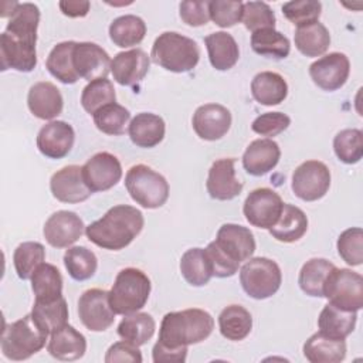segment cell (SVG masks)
Listing matches in <instances>:
<instances>
[{
  "label": "cell",
  "mask_w": 363,
  "mask_h": 363,
  "mask_svg": "<svg viewBox=\"0 0 363 363\" xmlns=\"http://www.w3.org/2000/svg\"><path fill=\"white\" fill-rule=\"evenodd\" d=\"M40 9L34 3H18L0 35L1 69L30 72L37 65V28Z\"/></svg>",
  "instance_id": "1"
},
{
  "label": "cell",
  "mask_w": 363,
  "mask_h": 363,
  "mask_svg": "<svg viewBox=\"0 0 363 363\" xmlns=\"http://www.w3.org/2000/svg\"><path fill=\"white\" fill-rule=\"evenodd\" d=\"M143 214L133 206L118 204L111 207L99 220L85 227V234L95 245L119 251L128 247L142 231Z\"/></svg>",
  "instance_id": "2"
},
{
  "label": "cell",
  "mask_w": 363,
  "mask_h": 363,
  "mask_svg": "<svg viewBox=\"0 0 363 363\" xmlns=\"http://www.w3.org/2000/svg\"><path fill=\"white\" fill-rule=\"evenodd\" d=\"M214 329L213 316L199 308L169 312L163 316L159 330V343L167 349L187 347L207 339Z\"/></svg>",
  "instance_id": "3"
},
{
  "label": "cell",
  "mask_w": 363,
  "mask_h": 363,
  "mask_svg": "<svg viewBox=\"0 0 363 363\" xmlns=\"http://www.w3.org/2000/svg\"><path fill=\"white\" fill-rule=\"evenodd\" d=\"M150 57L162 68L180 74L191 71L197 65L200 50L193 38L176 31H164L155 40Z\"/></svg>",
  "instance_id": "4"
},
{
  "label": "cell",
  "mask_w": 363,
  "mask_h": 363,
  "mask_svg": "<svg viewBox=\"0 0 363 363\" xmlns=\"http://www.w3.org/2000/svg\"><path fill=\"white\" fill-rule=\"evenodd\" d=\"M149 277L138 268H123L118 272L109 291V305L116 315H129L140 311L150 295Z\"/></svg>",
  "instance_id": "5"
},
{
  "label": "cell",
  "mask_w": 363,
  "mask_h": 363,
  "mask_svg": "<svg viewBox=\"0 0 363 363\" xmlns=\"http://www.w3.org/2000/svg\"><path fill=\"white\" fill-rule=\"evenodd\" d=\"M45 332L30 315L7 325L1 335V352L10 360H26L45 346Z\"/></svg>",
  "instance_id": "6"
},
{
  "label": "cell",
  "mask_w": 363,
  "mask_h": 363,
  "mask_svg": "<svg viewBox=\"0 0 363 363\" xmlns=\"http://www.w3.org/2000/svg\"><path fill=\"white\" fill-rule=\"evenodd\" d=\"M125 187L132 200L145 208H159L169 199L167 180L146 164H135L128 170Z\"/></svg>",
  "instance_id": "7"
},
{
  "label": "cell",
  "mask_w": 363,
  "mask_h": 363,
  "mask_svg": "<svg viewBox=\"0 0 363 363\" xmlns=\"http://www.w3.org/2000/svg\"><path fill=\"white\" fill-rule=\"evenodd\" d=\"M240 282L248 296L267 299L277 294L281 286V268L275 261L265 257L250 258L240 269Z\"/></svg>",
  "instance_id": "8"
},
{
  "label": "cell",
  "mask_w": 363,
  "mask_h": 363,
  "mask_svg": "<svg viewBox=\"0 0 363 363\" xmlns=\"http://www.w3.org/2000/svg\"><path fill=\"white\" fill-rule=\"evenodd\" d=\"M323 296L340 309L357 312L363 306L362 275L347 268L335 267L323 284Z\"/></svg>",
  "instance_id": "9"
},
{
  "label": "cell",
  "mask_w": 363,
  "mask_h": 363,
  "mask_svg": "<svg viewBox=\"0 0 363 363\" xmlns=\"http://www.w3.org/2000/svg\"><path fill=\"white\" fill-rule=\"evenodd\" d=\"M330 187V170L319 160L301 163L292 174V191L303 201L322 199Z\"/></svg>",
  "instance_id": "10"
},
{
  "label": "cell",
  "mask_w": 363,
  "mask_h": 363,
  "mask_svg": "<svg viewBox=\"0 0 363 363\" xmlns=\"http://www.w3.org/2000/svg\"><path fill=\"white\" fill-rule=\"evenodd\" d=\"M282 206L284 201L275 190L259 187L247 196L242 211L251 225L269 230L279 218Z\"/></svg>",
  "instance_id": "11"
},
{
  "label": "cell",
  "mask_w": 363,
  "mask_h": 363,
  "mask_svg": "<svg viewBox=\"0 0 363 363\" xmlns=\"http://www.w3.org/2000/svg\"><path fill=\"white\" fill-rule=\"evenodd\" d=\"M115 315L109 305V292L105 289H88L78 299V316L88 330H106L113 323Z\"/></svg>",
  "instance_id": "12"
},
{
  "label": "cell",
  "mask_w": 363,
  "mask_h": 363,
  "mask_svg": "<svg viewBox=\"0 0 363 363\" xmlns=\"http://www.w3.org/2000/svg\"><path fill=\"white\" fill-rule=\"evenodd\" d=\"M82 177L92 193L109 190L122 177L121 162L109 152L95 153L82 166Z\"/></svg>",
  "instance_id": "13"
},
{
  "label": "cell",
  "mask_w": 363,
  "mask_h": 363,
  "mask_svg": "<svg viewBox=\"0 0 363 363\" xmlns=\"http://www.w3.org/2000/svg\"><path fill=\"white\" fill-rule=\"evenodd\" d=\"M350 72L349 58L343 52H330L309 67V75L315 85L323 91H336L342 88Z\"/></svg>",
  "instance_id": "14"
},
{
  "label": "cell",
  "mask_w": 363,
  "mask_h": 363,
  "mask_svg": "<svg viewBox=\"0 0 363 363\" xmlns=\"http://www.w3.org/2000/svg\"><path fill=\"white\" fill-rule=\"evenodd\" d=\"M214 244L228 259L237 264L250 259L255 251V240L250 228L233 223L218 228Z\"/></svg>",
  "instance_id": "15"
},
{
  "label": "cell",
  "mask_w": 363,
  "mask_h": 363,
  "mask_svg": "<svg viewBox=\"0 0 363 363\" xmlns=\"http://www.w3.org/2000/svg\"><path fill=\"white\" fill-rule=\"evenodd\" d=\"M84 221L74 211L60 210L48 217L43 234L54 248H65L74 244L84 233Z\"/></svg>",
  "instance_id": "16"
},
{
  "label": "cell",
  "mask_w": 363,
  "mask_h": 363,
  "mask_svg": "<svg viewBox=\"0 0 363 363\" xmlns=\"http://www.w3.org/2000/svg\"><path fill=\"white\" fill-rule=\"evenodd\" d=\"M231 112L220 104H204L193 115L191 125L200 139L218 140L231 126Z\"/></svg>",
  "instance_id": "17"
},
{
  "label": "cell",
  "mask_w": 363,
  "mask_h": 363,
  "mask_svg": "<svg viewBox=\"0 0 363 363\" xmlns=\"http://www.w3.org/2000/svg\"><path fill=\"white\" fill-rule=\"evenodd\" d=\"M235 159L223 157L216 160L207 176L206 187L207 193L214 200H233L240 196L242 190V183L235 176Z\"/></svg>",
  "instance_id": "18"
},
{
  "label": "cell",
  "mask_w": 363,
  "mask_h": 363,
  "mask_svg": "<svg viewBox=\"0 0 363 363\" xmlns=\"http://www.w3.org/2000/svg\"><path fill=\"white\" fill-rule=\"evenodd\" d=\"M52 196L62 203L85 201L92 191L84 182L82 166L69 164L57 170L50 180Z\"/></svg>",
  "instance_id": "19"
},
{
  "label": "cell",
  "mask_w": 363,
  "mask_h": 363,
  "mask_svg": "<svg viewBox=\"0 0 363 363\" xmlns=\"http://www.w3.org/2000/svg\"><path fill=\"white\" fill-rule=\"evenodd\" d=\"M75 142L72 126L64 121H51L45 123L37 135V147L45 157H65Z\"/></svg>",
  "instance_id": "20"
},
{
  "label": "cell",
  "mask_w": 363,
  "mask_h": 363,
  "mask_svg": "<svg viewBox=\"0 0 363 363\" xmlns=\"http://www.w3.org/2000/svg\"><path fill=\"white\" fill-rule=\"evenodd\" d=\"M74 68L79 78L94 81L106 78L111 71L108 52L95 43H77L74 48Z\"/></svg>",
  "instance_id": "21"
},
{
  "label": "cell",
  "mask_w": 363,
  "mask_h": 363,
  "mask_svg": "<svg viewBox=\"0 0 363 363\" xmlns=\"http://www.w3.org/2000/svg\"><path fill=\"white\" fill-rule=\"evenodd\" d=\"M149 65V55L140 48H133L129 51L118 52L113 57L111 61V72L118 84L130 86L139 84L146 77Z\"/></svg>",
  "instance_id": "22"
},
{
  "label": "cell",
  "mask_w": 363,
  "mask_h": 363,
  "mask_svg": "<svg viewBox=\"0 0 363 363\" xmlns=\"http://www.w3.org/2000/svg\"><path fill=\"white\" fill-rule=\"evenodd\" d=\"M27 105L35 118L50 121L62 112L64 99L60 89L54 84L48 81H40L30 88L27 95Z\"/></svg>",
  "instance_id": "23"
},
{
  "label": "cell",
  "mask_w": 363,
  "mask_h": 363,
  "mask_svg": "<svg viewBox=\"0 0 363 363\" xmlns=\"http://www.w3.org/2000/svg\"><path fill=\"white\" fill-rule=\"evenodd\" d=\"M279 157L281 149L275 140L255 139L242 155V166L251 176H264L278 164Z\"/></svg>",
  "instance_id": "24"
},
{
  "label": "cell",
  "mask_w": 363,
  "mask_h": 363,
  "mask_svg": "<svg viewBox=\"0 0 363 363\" xmlns=\"http://www.w3.org/2000/svg\"><path fill=\"white\" fill-rule=\"evenodd\" d=\"M48 353L64 362L81 359L86 352V339L71 325H65L51 333L47 345Z\"/></svg>",
  "instance_id": "25"
},
{
  "label": "cell",
  "mask_w": 363,
  "mask_h": 363,
  "mask_svg": "<svg viewBox=\"0 0 363 363\" xmlns=\"http://www.w3.org/2000/svg\"><path fill=\"white\" fill-rule=\"evenodd\" d=\"M166 132V125L162 116L152 112L138 113L129 123L128 133L133 145L138 147H155L157 146Z\"/></svg>",
  "instance_id": "26"
},
{
  "label": "cell",
  "mask_w": 363,
  "mask_h": 363,
  "mask_svg": "<svg viewBox=\"0 0 363 363\" xmlns=\"http://www.w3.org/2000/svg\"><path fill=\"white\" fill-rule=\"evenodd\" d=\"M208 60L213 68L218 71H227L233 68L238 58L240 50L234 37L225 31H216L204 38Z\"/></svg>",
  "instance_id": "27"
},
{
  "label": "cell",
  "mask_w": 363,
  "mask_h": 363,
  "mask_svg": "<svg viewBox=\"0 0 363 363\" xmlns=\"http://www.w3.org/2000/svg\"><path fill=\"white\" fill-rule=\"evenodd\" d=\"M303 356L311 363H339L346 357L345 339H333L320 332L303 343Z\"/></svg>",
  "instance_id": "28"
},
{
  "label": "cell",
  "mask_w": 363,
  "mask_h": 363,
  "mask_svg": "<svg viewBox=\"0 0 363 363\" xmlns=\"http://www.w3.org/2000/svg\"><path fill=\"white\" fill-rule=\"evenodd\" d=\"M308 230V217L296 206L284 203L277 223L269 228V234L281 242H295L301 240Z\"/></svg>",
  "instance_id": "29"
},
{
  "label": "cell",
  "mask_w": 363,
  "mask_h": 363,
  "mask_svg": "<svg viewBox=\"0 0 363 363\" xmlns=\"http://www.w3.org/2000/svg\"><path fill=\"white\" fill-rule=\"evenodd\" d=\"M251 94L261 105H279L288 95V84L278 72L262 71L252 78Z\"/></svg>",
  "instance_id": "30"
},
{
  "label": "cell",
  "mask_w": 363,
  "mask_h": 363,
  "mask_svg": "<svg viewBox=\"0 0 363 363\" xmlns=\"http://www.w3.org/2000/svg\"><path fill=\"white\" fill-rule=\"evenodd\" d=\"M357 315L354 311H345L332 303L323 306L318 318L319 332L333 337V339H346L356 326Z\"/></svg>",
  "instance_id": "31"
},
{
  "label": "cell",
  "mask_w": 363,
  "mask_h": 363,
  "mask_svg": "<svg viewBox=\"0 0 363 363\" xmlns=\"http://www.w3.org/2000/svg\"><path fill=\"white\" fill-rule=\"evenodd\" d=\"M294 40L296 50L306 57H319L325 54L330 45V34L319 21L298 26Z\"/></svg>",
  "instance_id": "32"
},
{
  "label": "cell",
  "mask_w": 363,
  "mask_h": 363,
  "mask_svg": "<svg viewBox=\"0 0 363 363\" xmlns=\"http://www.w3.org/2000/svg\"><path fill=\"white\" fill-rule=\"evenodd\" d=\"M75 41H62L50 51L45 67L48 72L62 84H75L79 77L74 68Z\"/></svg>",
  "instance_id": "33"
},
{
  "label": "cell",
  "mask_w": 363,
  "mask_h": 363,
  "mask_svg": "<svg viewBox=\"0 0 363 363\" xmlns=\"http://www.w3.org/2000/svg\"><path fill=\"white\" fill-rule=\"evenodd\" d=\"M31 288L38 302H51L62 296V277L52 264L43 262L31 275Z\"/></svg>",
  "instance_id": "34"
},
{
  "label": "cell",
  "mask_w": 363,
  "mask_h": 363,
  "mask_svg": "<svg viewBox=\"0 0 363 363\" xmlns=\"http://www.w3.org/2000/svg\"><path fill=\"white\" fill-rule=\"evenodd\" d=\"M220 333L228 340H242L252 329V316L241 305H228L218 315Z\"/></svg>",
  "instance_id": "35"
},
{
  "label": "cell",
  "mask_w": 363,
  "mask_h": 363,
  "mask_svg": "<svg viewBox=\"0 0 363 363\" xmlns=\"http://www.w3.org/2000/svg\"><path fill=\"white\" fill-rule=\"evenodd\" d=\"M156 322L146 312H133L125 315L118 325V335L122 340L139 347L145 345L155 333Z\"/></svg>",
  "instance_id": "36"
},
{
  "label": "cell",
  "mask_w": 363,
  "mask_h": 363,
  "mask_svg": "<svg viewBox=\"0 0 363 363\" xmlns=\"http://www.w3.org/2000/svg\"><path fill=\"white\" fill-rule=\"evenodd\" d=\"M146 34L145 21L133 14H125L116 17L109 26V37L111 41L121 47L128 48L142 43Z\"/></svg>",
  "instance_id": "37"
},
{
  "label": "cell",
  "mask_w": 363,
  "mask_h": 363,
  "mask_svg": "<svg viewBox=\"0 0 363 363\" xmlns=\"http://www.w3.org/2000/svg\"><path fill=\"white\" fill-rule=\"evenodd\" d=\"M333 268L335 265L325 258H311L302 265L299 271V288L309 296L322 298L323 284Z\"/></svg>",
  "instance_id": "38"
},
{
  "label": "cell",
  "mask_w": 363,
  "mask_h": 363,
  "mask_svg": "<svg viewBox=\"0 0 363 363\" xmlns=\"http://www.w3.org/2000/svg\"><path fill=\"white\" fill-rule=\"evenodd\" d=\"M180 272L193 286L208 284L213 277L211 265L203 248H190L180 258Z\"/></svg>",
  "instance_id": "39"
},
{
  "label": "cell",
  "mask_w": 363,
  "mask_h": 363,
  "mask_svg": "<svg viewBox=\"0 0 363 363\" xmlns=\"http://www.w3.org/2000/svg\"><path fill=\"white\" fill-rule=\"evenodd\" d=\"M251 47L254 52L275 60L286 58L291 51L289 40L275 28L254 31L251 35Z\"/></svg>",
  "instance_id": "40"
},
{
  "label": "cell",
  "mask_w": 363,
  "mask_h": 363,
  "mask_svg": "<svg viewBox=\"0 0 363 363\" xmlns=\"http://www.w3.org/2000/svg\"><path fill=\"white\" fill-rule=\"evenodd\" d=\"M31 316L48 333L68 323V305L64 296L51 302L34 301Z\"/></svg>",
  "instance_id": "41"
},
{
  "label": "cell",
  "mask_w": 363,
  "mask_h": 363,
  "mask_svg": "<svg viewBox=\"0 0 363 363\" xmlns=\"http://www.w3.org/2000/svg\"><path fill=\"white\" fill-rule=\"evenodd\" d=\"M64 265L69 277L75 281H86L96 272V255L86 247H71L64 254Z\"/></svg>",
  "instance_id": "42"
},
{
  "label": "cell",
  "mask_w": 363,
  "mask_h": 363,
  "mask_svg": "<svg viewBox=\"0 0 363 363\" xmlns=\"http://www.w3.org/2000/svg\"><path fill=\"white\" fill-rule=\"evenodd\" d=\"M44 245L35 241L21 242L13 254V262L20 279H31L34 271L44 262Z\"/></svg>",
  "instance_id": "43"
},
{
  "label": "cell",
  "mask_w": 363,
  "mask_h": 363,
  "mask_svg": "<svg viewBox=\"0 0 363 363\" xmlns=\"http://www.w3.org/2000/svg\"><path fill=\"white\" fill-rule=\"evenodd\" d=\"M115 101L116 94L113 84L106 78H99L88 82L81 94V105L91 115L98 112L101 108L113 104Z\"/></svg>",
  "instance_id": "44"
},
{
  "label": "cell",
  "mask_w": 363,
  "mask_h": 363,
  "mask_svg": "<svg viewBox=\"0 0 363 363\" xmlns=\"http://www.w3.org/2000/svg\"><path fill=\"white\" fill-rule=\"evenodd\" d=\"M92 116L98 130L111 136H119L123 135L126 130L130 112L125 106L113 102L101 108Z\"/></svg>",
  "instance_id": "45"
},
{
  "label": "cell",
  "mask_w": 363,
  "mask_h": 363,
  "mask_svg": "<svg viewBox=\"0 0 363 363\" xmlns=\"http://www.w3.org/2000/svg\"><path fill=\"white\" fill-rule=\"evenodd\" d=\"M333 150L340 162L357 163L363 156V132L360 129L340 130L333 139Z\"/></svg>",
  "instance_id": "46"
},
{
  "label": "cell",
  "mask_w": 363,
  "mask_h": 363,
  "mask_svg": "<svg viewBox=\"0 0 363 363\" xmlns=\"http://www.w3.org/2000/svg\"><path fill=\"white\" fill-rule=\"evenodd\" d=\"M337 252L340 258L352 265L357 267L363 262V231L360 227H352L345 230L337 238Z\"/></svg>",
  "instance_id": "47"
},
{
  "label": "cell",
  "mask_w": 363,
  "mask_h": 363,
  "mask_svg": "<svg viewBox=\"0 0 363 363\" xmlns=\"http://www.w3.org/2000/svg\"><path fill=\"white\" fill-rule=\"evenodd\" d=\"M241 21L245 28L252 33L262 28H275V14L264 1L242 3Z\"/></svg>",
  "instance_id": "48"
},
{
  "label": "cell",
  "mask_w": 363,
  "mask_h": 363,
  "mask_svg": "<svg viewBox=\"0 0 363 363\" xmlns=\"http://www.w3.org/2000/svg\"><path fill=\"white\" fill-rule=\"evenodd\" d=\"M322 11V3L318 0H295L284 3V16L295 26H303L318 21Z\"/></svg>",
  "instance_id": "49"
},
{
  "label": "cell",
  "mask_w": 363,
  "mask_h": 363,
  "mask_svg": "<svg viewBox=\"0 0 363 363\" xmlns=\"http://www.w3.org/2000/svg\"><path fill=\"white\" fill-rule=\"evenodd\" d=\"M210 18L220 27L228 28L241 21L242 1L240 0H213L208 1Z\"/></svg>",
  "instance_id": "50"
},
{
  "label": "cell",
  "mask_w": 363,
  "mask_h": 363,
  "mask_svg": "<svg viewBox=\"0 0 363 363\" xmlns=\"http://www.w3.org/2000/svg\"><path fill=\"white\" fill-rule=\"evenodd\" d=\"M291 125V118L282 112H265L257 116L251 129L261 136H277Z\"/></svg>",
  "instance_id": "51"
},
{
  "label": "cell",
  "mask_w": 363,
  "mask_h": 363,
  "mask_svg": "<svg viewBox=\"0 0 363 363\" xmlns=\"http://www.w3.org/2000/svg\"><path fill=\"white\" fill-rule=\"evenodd\" d=\"M206 255L208 258V262L211 265V272L213 277L217 278H228L233 277L237 271L240 264L233 262L231 259H228L214 244V241H211L206 248Z\"/></svg>",
  "instance_id": "52"
},
{
  "label": "cell",
  "mask_w": 363,
  "mask_h": 363,
  "mask_svg": "<svg viewBox=\"0 0 363 363\" xmlns=\"http://www.w3.org/2000/svg\"><path fill=\"white\" fill-rule=\"evenodd\" d=\"M180 18L191 27H200L208 23V1H182L180 3Z\"/></svg>",
  "instance_id": "53"
},
{
  "label": "cell",
  "mask_w": 363,
  "mask_h": 363,
  "mask_svg": "<svg viewBox=\"0 0 363 363\" xmlns=\"http://www.w3.org/2000/svg\"><path fill=\"white\" fill-rule=\"evenodd\" d=\"M142 360L143 359H142L140 350L136 346H133V345H130L125 340L113 343L105 354V362L106 363H116V362H121V363H123V362L140 363Z\"/></svg>",
  "instance_id": "54"
},
{
  "label": "cell",
  "mask_w": 363,
  "mask_h": 363,
  "mask_svg": "<svg viewBox=\"0 0 363 363\" xmlns=\"http://www.w3.org/2000/svg\"><path fill=\"white\" fill-rule=\"evenodd\" d=\"M153 362H184L187 356V347H180V349H167L160 346L159 343H155L153 350H152Z\"/></svg>",
  "instance_id": "55"
},
{
  "label": "cell",
  "mask_w": 363,
  "mask_h": 363,
  "mask_svg": "<svg viewBox=\"0 0 363 363\" xmlns=\"http://www.w3.org/2000/svg\"><path fill=\"white\" fill-rule=\"evenodd\" d=\"M60 10L68 17H85L89 11L91 3L86 0H62L58 3Z\"/></svg>",
  "instance_id": "56"
}]
</instances>
